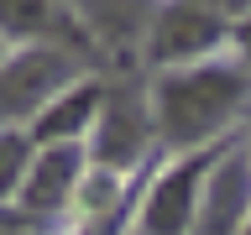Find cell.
Segmentation results:
<instances>
[{"label":"cell","instance_id":"6da1fadb","mask_svg":"<svg viewBox=\"0 0 251 235\" xmlns=\"http://www.w3.org/2000/svg\"><path fill=\"white\" fill-rule=\"evenodd\" d=\"M251 99V78L241 68H183V73H162L152 94L157 131L173 146H199L230 125V115Z\"/></svg>","mask_w":251,"mask_h":235},{"label":"cell","instance_id":"7a4b0ae2","mask_svg":"<svg viewBox=\"0 0 251 235\" xmlns=\"http://www.w3.org/2000/svg\"><path fill=\"white\" fill-rule=\"evenodd\" d=\"M152 131H157V115L141 105V94L131 84H115V89H105V110L94 120V157L105 167H131L147 152Z\"/></svg>","mask_w":251,"mask_h":235},{"label":"cell","instance_id":"3957f363","mask_svg":"<svg viewBox=\"0 0 251 235\" xmlns=\"http://www.w3.org/2000/svg\"><path fill=\"white\" fill-rule=\"evenodd\" d=\"M68 78H78V58H68L63 47H21L5 63V115L47 110V99Z\"/></svg>","mask_w":251,"mask_h":235},{"label":"cell","instance_id":"277c9868","mask_svg":"<svg viewBox=\"0 0 251 235\" xmlns=\"http://www.w3.org/2000/svg\"><path fill=\"white\" fill-rule=\"evenodd\" d=\"M220 37H225V21H220L215 11H204L194 0H173V5L157 11L147 52H152L157 63H188V58H199V52H209Z\"/></svg>","mask_w":251,"mask_h":235},{"label":"cell","instance_id":"5b68a950","mask_svg":"<svg viewBox=\"0 0 251 235\" xmlns=\"http://www.w3.org/2000/svg\"><path fill=\"white\" fill-rule=\"evenodd\" d=\"M251 214V157L230 152L209 167L204 183V204H199V235H235Z\"/></svg>","mask_w":251,"mask_h":235},{"label":"cell","instance_id":"8992f818","mask_svg":"<svg viewBox=\"0 0 251 235\" xmlns=\"http://www.w3.org/2000/svg\"><path fill=\"white\" fill-rule=\"evenodd\" d=\"M199 188H204V157H188L152 188L147 199V214H141V230L147 235H183L199 214Z\"/></svg>","mask_w":251,"mask_h":235},{"label":"cell","instance_id":"52a82bcc","mask_svg":"<svg viewBox=\"0 0 251 235\" xmlns=\"http://www.w3.org/2000/svg\"><path fill=\"white\" fill-rule=\"evenodd\" d=\"M74 183H78V152L58 141V146L42 152L37 162H31V172H26V188H21L26 214H47V209H58V204L74 193Z\"/></svg>","mask_w":251,"mask_h":235},{"label":"cell","instance_id":"ba28073f","mask_svg":"<svg viewBox=\"0 0 251 235\" xmlns=\"http://www.w3.org/2000/svg\"><path fill=\"white\" fill-rule=\"evenodd\" d=\"M94 110H105V84H74L63 99H52V105L37 115V136L58 146V141L78 136V131L89 125Z\"/></svg>","mask_w":251,"mask_h":235},{"label":"cell","instance_id":"9c48e42d","mask_svg":"<svg viewBox=\"0 0 251 235\" xmlns=\"http://www.w3.org/2000/svg\"><path fill=\"white\" fill-rule=\"evenodd\" d=\"M52 21H58V5L52 0H5V37H16V42L42 37Z\"/></svg>","mask_w":251,"mask_h":235},{"label":"cell","instance_id":"30bf717a","mask_svg":"<svg viewBox=\"0 0 251 235\" xmlns=\"http://www.w3.org/2000/svg\"><path fill=\"white\" fill-rule=\"evenodd\" d=\"M84 11H89V21L100 31H110V37H131L141 21V0H84Z\"/></svg>","mask_w":251,"mask_h":235},{"label":"cell","instance_id":"8fae6325","mask_svg":"<svg viewBox=\"0 0 251 235\" xmlns=\"http://www.w3.org/2000/svg\"><path fill=\"white\" fill-rule=\"evenodd\" d=\"M11 183H26V141L21 136H5V188Z\"/></svg>","mask_w":251,"mask_h":235},{"label":"cell","instance_id":"7c38bea8","mask_svg":"<svg viewBox=\"0 0 251 235\" xmlns=\"http://www.w3.org/2000/svg\"><path fill=\"white\" fill-rule=\"evenodd\" d=\"M204 11H215L220 21H230V16H251V0H194Z\"/></svg>","mask_w":251,"mask_h":235},{"label":"cell","instance_id":"4fadbf2b","mask_svg":"<svg viewBox=\"0 0 251 235\" xmlns=\"http://www.w3.org/2000/svg\"><path fill=\"white\" fill-rule=\"evenodd\" d=\"M235 37H241V47H246V63H251V21H246L241 31H235Z\"/></svg>","mask_w":251,"mask_h":235}]
</instances>
